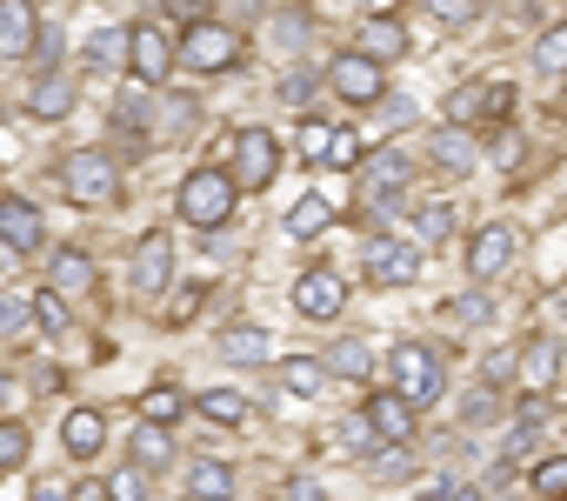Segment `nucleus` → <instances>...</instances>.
<instances>
[{"mask_svg": "<svg viewBox=\"0 0 567 501\" xmlns=\"http://www.w3.org/2000/svg\"><path fill=\"white\" fill-rule=\"evenodd\" d=\"M274 167H280L274 134H267V127H240V134H234V181H240V187H267Z\"/></svg>", "mask_w": 567, "mask_h": 501, "instance_id": "8", "label": "nucleus"}, {"mask_svg": "<svg viewBox=\"0 0 567 501\" xmlns=\"http://www.w3.org/2000/svg\"><path fill=\"white\" fill-rule=\"evenodd\" d=\"M21 461H28V428L0 421V468H21Z\"/></svg>", "mask_w": 567, "mask_h": 501, "instance_id": "36", "label": "nucleus"}, {"mask_svg": "<svg viewBox=\"0 0 567 501\" xmlns=\"http://www.w3.org/2000/svg\"><path fill=\"white\" fill-rule=\"evenodd\" d=\"M447 315H454V321H461V328H481V321H487V315H494V308H487V295H461V301H454V308H447Z\"/></svg>", "mask_w": 567, "mask_h": 501, "instance_id": "42", "label": "nucleus"}, {"mask_svg": "<svg viewBox=\"0 0 567 501\" xmlns=\"http://www.w3.org/2000/svg\"><path fill=\"white\" fill-rule=\"evenodd\" d=\"M328 368H334V375H368L374 355H368V341H341V348L328 355Z\"/></svg>", "mask_w": 567, "mask_h": 501, "instance_id": "34", "label": "nucleus"}, {"mask_svg": "<svg viewBox=\"0 0 567 501\" xmlns=\"http://www.w3.org/2000/svg\"><path fill=\"white\" fill-rule=\"evenodd\" d=\"M34 501H68V494H54V488H41V494H34Z\"/></svg>", "mask_w": 567, "mask_h": 501, "instance_id": "53", "label": "nucleus"}, {"mask_svg": "<svg viewBox=\"0 0 567 501\" xmlns=\"http://www.w3.org/2000/svg\"><path fill=\"white\" fill-rule=\"evenodd\" d=\"M200 415L220 421V428H234V421H247V395H240V388H207V395H200Z\"/></svg>", "mask_w": 567, "mask_h": 501, "instance_id": "26", "label": "nucleus"}, {"mask_svg": "<svg viewBox=\"0 0 567 501\" xmlns=\"http://www.w3.org/2000/svg\"><path fill=\"white\" fill-rule=\"evenodd\" d=\"M328 147H334V127L328 121H301V154L308 161H328Z\"/></svg>", "mask_w": 567, "mask_h": 501, "instance_id": "37", "label": "nucleus"}, {"mask_svg": "<svg viewBox=\"0 0 567 501\" xmlns=\"http://www.w3.org/2000/svg\"><path fill=\"white\" fill-rule=\"evenodd\" d=\"M374 474H381V481H401V474H408V448H394V441H388V448L374 454Z\"/></svg>", "mask_w": 567, "mask_h": 501, "instance_id": "45", "label": "nucleus"}, {"mask_svg": "<svg viewBox=\"0 0 567 501\" xmlns=\"http://www.w3.org/2000/svg\"><path fill=\"white\" fill-rule=\"evenodd\" d=\"M534 68H547V74H567V28H547V34L534 41Z\"/></svg>", "mask_w": 567, "mask_h": 501, "instance_id": "31", "label": "nucleus"}, {"mask_svg": "<svg viewBox=\"0 0 567 501\" xmlns=\"http://www.w3.org/2000/svg\"><path fill=\"white\" fill-rule=\"evenodd\" d=\"M34 321H41L48 335H61V328H68V308H61V295H54V288H48V295H34Z\"/></svg>", "mask_w": 567, "mask_h": 501, "instance_id": "41", "label": "nucleus"}, {"mask_svg": "<svg viewBox=\"0 0 567 501\" xmlns=\"http://www.w3.org/2000/svg\"><path fill=\"white\" fill-rule=\"evenodd\" d=\"M220 355L240 361V368H247V361H267V335H260V328H227V335H220Z\"/></svg>", "mask_w": 567, "mask_h": 501, "instance_id": "28", "label": "nucleus"}, {"mask_svg": "<svg viewBox=\"0 0 567 501\" xmlns=\"http://www.w3.org/2000/svg\"><path fill=\"white\" fill-rule=\"evenodd\" d=\"M174 61H181V41L167 34V28H134V54H127V68H134V81H147V88H161L167 74H174Z\"/></svg>", "mask_w": 567, "mask_h": 501, "instance_id": "5", "label": "nucleus"}, {"mask_svg": "<svg viewBox=\"0 0 567 501\" xmlns=\"http://www.w3.org/2000/svg\"><path fill=\"white\" fill-rule=\"evenodd\" d=\"M461 415H467V428H487V421H494V388H474Z\"/></svg>", "mask_w": 567, "mask_h": 501, "instance_id": "44", "label": "nucleus"}, {"mask_svg": "<svg viewBox=\"0 0 567 501\" xmlns=\"http://www.w3.org/2000/svg\"><path fill=\"white\" fill-rule=\"evenodd\" d=\"M328 88H334L341 101H354V108H374V101L388 94V81H381V68H374L368 54H334V61H328Z\"/></svg>", "mask_w": 567, "mask_h": 501, "instance_id": "6", "label": "nucleus"}, {"mask_svg": "<svg viewBox=\"0 0 567 501\" xmlns=\"http://www.w3.org/2000/svg\"><path fill=\"white\" fill-rule=\"evenodd\" d=\"M234 194H240V181L234 174H220V167H200V174H187L181 181V221L187 227H220L227 214H234Z\"/></svg>", "mask_w": 567, "mask_h": 501, "instance_id": "1", "label": "nucleus"}, {"mask_svg": "<svg viewBox=\"0 0 567 501\" xmlns=\"http://www.w3.org/2000/svg\"><path fill=\"white\" fill-rule=\"evenodd\" d=\"M0 241L21 247V255H41V241H48L41 207H34V201H21V194H8V201H0Z\"/></svg>", "mask_w": 567, "mask_h": 501, "instance_id": "13", "label": "nucleus"}, {"mask_svg": "<svg viewBox=\"0 0 567 501\" xmlns=\"http://www.w3.org/2000/svg\"><path fill=\"white\" fill-rule=\"evenodd\" d=\"M447 501H481V488H454V494H447Z\"/></svg>", "mask_w": 567, "mask_h": 501, "instance_id": "51", "label": "nucleus"}, {"mask_svg": "<svg viewBox=\"0 0 567 501\" xmlns=\"http://www.w3.org/2000/svg\"><path fill=\"white\" fill-rule=\"evenodd\" d=\"M0 268H8V262H0Z\"/></svg>", "mask_w": 567, "mask_h": 501, "instance_id": "55", "label": "nucleus"}, {"mask_svg": "<svg viewBox=\"0 0 567 501\" xmlns=\"http://www.w3.org/2000/svg\"><path fill=\"white\" fill-rule=\"evenodd\" d=\"M34 61H41V68H54V61H61V34H54V28H41V48H34Z\"/></svg>", "mask_w": 567, "mask_h": 501, "instance_id": "47", "label": "nucleus"}, {"mask_svg": "<svg viewBox=\"0 0 567 501\" xmlns=\"http://www.w3.org/2000/svg\"><path fill=\"white\" fill-rule=\"evenodd\" d=\"M427 161H434L441 174H474V161H481L474 127H441V134L427 141Z\"/></svg>", "mask_w": 567, "mask_h": 501, "instance_id": "18", "label": "nucleus"}, {"mask_svg": "<svg viewBox=\"0 0 567 501\" xmlns=\"http://www.w3.org/2000/svg\"><path fill=\"white\" fill-rule=\"evenodd\" d=\"M354 54H368V61L381 68V61L408 54V28H401L394 14H368V21H361V48H354Z\"/></svg>", "mask_w": 567, "mask_h": 501, "instance_id": "19", "label": "nucleus"}, {"mask_svg": "<svg viewBox=\"0 0 567 501\" xmlns=\"http://www.w3.org/2000/svg\"><path fill=\"white\" fill-rule=\"evenodd\" d=\"M28 114H34V121H61V114H74V81H68V74H48V81H34V94H28Z\"/></svg>", "mask_w": 567, "mask_h": 501, "instance_id": "20", "label": "nucleus"}, {"mask_svg": "<svg viewBox=\"0 0 567 501\" xmlns=\"http://www.w3.org/2000/svg\"><path fill=\"white\" fill-rule=\"evenodd\" d=\"M527 448H534V415H527V421L507 434V454H527Z\"/></svg>", "mask_w": 567, "mask_h": 501, "instance_id": "49", "label": "nucleus"}, {"mask_svg": "<svg viewBox=\"0 0 567 501\" xmlns=\"http://www.w3.org/2000/svg\"><path fill=\"white\" fill-rule=\"evenodd\" d=\"M321 381H328V368H321L315 355H301V361H280V388H288V395H321Z\"/></svg>", "mask_w": 567, "mask_h": 501, "instance_id": "27", "label": "nucleus"}, {"mask_svg": "<svg viewBox=\"0 0 567 501\" xmlns=\"http://www.w3.org/2000/svg\"><path fill=\"white\" fill-rule=\"evenodd\" d=\"M68 501H114V494H107V488H101V481H81V488H74V494H68Z\"/></svg>", "mask_w": 567, "mask_h": 501, "instance_id": "50", "label": "nucleus"}, {"mask_svg": "<svg viewBox=\"0 0 567 501\" xmlns=\"http://www.w3.org/2000/svg\"><path fill=\"white\" fill-rule=\"evenodd\" d=\"M507 262H514V227H507V221H487V227L467 241V275H474V282H494Z\"/></svg>", "mask_w": 567, "mask_h": 501, "instance_id": "10", "label": "nucleus"}, {"mask_svg": "<svg viewBox=\"0 0 567 501\" xmlns=\"http://www.w3.org/2000/svg\"><path fill=\"white\" fill-rule=\"evenodd\" d=\"M181 408H187V401H181V388H147V401H141V421L167 428V421H174Z\"/></svg>", "mask_w": 567, "mask_h": 501, "instance_id": "30", "label": "nucleus"}, {"mask_svg": "<svg viewBox=\"0 0 567 501\" xmlns=\"http://www.w3.org/2000/svg\"><path fill=\"white\" fill-rule=\"evenodd\" d=\"M41 48V14L28 0H0V54H34Z\"/></svg>", "mask_w": 567, "mask_h": 501, "instance_id": "15", "label": "nucleus"}, {"mask_svg": "<svg viewBox=\"0 0 567 501\" xmlns=\"http://www.w3.org/2000/svg\"><path fill=\"white\" fill-rule=\"evenodd\" d=\"M368 282H381V288H414V282H421V247H414V241H374V247H368Z\"/></svg>", "mask_w": 567, "mask_h": 501, "instance_id": "9", "label": "nucleus"}, {"mask_svg": "<svg viewBox=\"0 0 567 501\" xmlns=\"http://www.w3.org/2000/svg\"><path fill=\"white\" fill-rule=\"evenodd\" d=\"M408 174H414V154H408V147H381V154H368V167H361V194H368L374 207H394L401 187H408Z\"/></svg>", "mask_w": 567, "mask_h": 501, "instance_id": "7", "label": "nucleus"}, {"mask_svg": "<svg viewBox=\"0 0 567 501\" xmlns=\"http://www.w3.org/2000/svg\"><path fill=\"white\" fill-rule=\"evenodd\" d=\"M8 401H14V381H0V408H8Z\"/></svg>", "mask_w": 567, "mask_h": 501, "instance_id": "52", "label": "nucleus"}, {"mask_svg": "<svg viewBox=\"0 0 567 501\" xmlns=\"http://www.w3.org/2000/svg\"><path fill=\"white\" fill-rule=\"evenodd\" d=\"M487 108H494V88H461V94L447 101V127H461V121L474 127V121H481Z\"/></svg>", "mask_w": 567, "mask_h": 501, "instance_id": "29", "label": "nucleus"}, {"mask_svg": "<svg viewBox=\"0 0 567 501\" xmlns=\"http://www.w3.org/2000/svg\"><path fill=\"white\" fill-rule=\"evenodd\" d=\"M127 54H134V34H121V28L87 41V68H127Z\"/></svg>", "mask_w": 567, "mask_h": 501, "instance_id": "24", "label": "nucleus"}, {"mask_svg": "<svg viewBox=\"0 0 567 501\" xmlns=\"http://www.w3.org/2000/svg\"><path fill=\"white\" fill-rule=\"evenodd\" d=\"M295 308H301L308 321H334V315L348 308V282H341V275H328V268H315V275H301V282H295Z\"/></svg>", "mask_w": 567, "mask_h": 501, "instance_id": "11", "label": "nucleus"}, {"mask_svg": "<svg viewBox=\"0 0 567 501\" xmlns=\"http://www.w3.org/2000/svg\"><path fill=\"white\" fill-rule=\"evenodd\" d=\"M161 461H174V434L154 428V421H141L134 428V468H161Z\"/></svg>", "mask_w": 567, "mask_h": 501, "instance_id": "23", "label": "nucleus"}, {"mask_svg": "<svg viewBox=\"0 0 567 501\" xmlns=\"http://www.w3.org/2000/svg\"><path fill=\"white\" fill-rule=\"evenodd\" d=\"M427 501H447V494H427Z\"/></svg>", "mask_w": 567, "mask_h": 501, "instance_id": "54", "label": "nucleus"}, {"mask_svg": "<svg viewBox=\"0 0 567 501\" xmlns=\"http://www.w3.org/2000/svg\"><path fill=\"white\" fill-rule=\"evenodd\" d=\"M167 275H174V247H167V234H147L141 247H134V295H161L167 288Z\"/></svg>", "mask_w": 567, "mask_h": 501, "instance_id": "14", "label": "nucleus"}, {"mask_svg": "<svg viewBox=\"0 0 567 501\" xmlns=\"http://www.w3.org/2000/svg\"><path fill=\"white\" fill-rule=\"evenodd\" d=\"M48 282H54V295H94L101 268H94L87 247H61V255L48 262Z\"/></svg>", "mask_w": 567, "mask_h": 501, "instance_id": "17", "label": "nucleus"}, {"mask_svg": "<svg viewBox=\"0 0 567 501\" xmlns=\"http://www.w3.org/2000/svg\"><path fill=\"white\" fill-rule=\"evenodd\" d=\"M514 375H520V388H527V395H547V388H554V375H560V341H554V335L520 341V348H514Z\"/></svg>", "mask_w": 567, "mask_h": 501, "instance_id": "12", "label": "nucleus"}, {"mask_svg": "<svg viewBox=\"0 0 567 501\" xmlns=\"http://www.w3.org/2000/svg\"><path fill=\"white\" fill-rule=\"evenodd\" d=\"M187 494L194 501H227L234 494V468L227 461H194L187 468Z\"/></svg>", "mask_w": 567, "mask_h": 501, "instance_id": "22", "label": "nucleus"}, {"mask_svg": "<svg viewBox=\"0 0 567 501\" xmlns=\"http://www.w3.org/2000/svg\"><path fill=\"white\" fill-rule=\"evenodd\" d=\"M447 227H454V207L447 201H427L421 207V241H447Z\"/></svg>", "mask_w": 567, "mask_h": 501, "instance_id": "38", "label": "nucleus"}, {"mask_svg": "<svg viewBox=\"0 0 567 501\" xmlns=\"http://www.w3.org/2000/svg\"><path fill=\"white\" fill-rule=\"evenodd\" d=\"M315 88H321V74H301V68H295L288 81H280V101H288V108H308V101H315Z\"/></svg>", "mask_w": 567, "mask_h": 501, "instance_id": "40", "label": "nucleus"}, {"mask_svg": "<svg viewBox=\"0 0 567 501\" xmlns=\"http://www.w3.org/2000/svg\"><path fill=\"white\" fill-rule=\"evenodd\" d=\"M361 415L374 421V434H381V441H394V448H408V441H414V401H401L394 388H388V395H374Z\"/></svg>", "mask_w": 567, "mask_h": 501, "instance_id": "16", "label": "nucleus"}, {"mask_svg": "<svg viewBox=\"0 0 567 501\" xmlns=\"http://www.w3.org/2000/svg\"><path fill=\"white\" fill-rule=\"evenodd\" d=\"M427 14H434L441 28H467V21L481 14V0H427Z\"/></svg>", "mask_w": 567, "mask_h": 501, "instance_id": "35", "label": "nucleus"}, {"mask_svg": "<svg viewBox=\"0 0 567 501\" xmlns=\"http://www.w3.org/2000/svg\"><path fill=\"white\" fill-rule=\"evenodd\" d=\"M534 494L567 501V454H554V461H540V468H534Z\"/></svg>", "mask_w": 567, "mask_h": 501, "instance_id": "33", "label": "nucleus"}, {"mask_svg": "<svg viewBox=\"0 0 567 501\" xmlns=\"http://www.w3.org/2000/svg\"><path fill=\"white\" fill-rule=\"evenodd\" d=\"M348 441H354V448H374L381 434H374V421H368V415H354V421H348Z\"/></svg>", "mask_w": 567, "mask_h": 501, "instance_id": "48", "label": "nucleus"}, {"mask_svg": "<svg viewBox=\"0 0 567 501\" xmlns=\"http://www.w3.org/2000/svg\"><path fill=\"white\" fill-rule=\"evenodd\" d=\"M61 187H68L74 207H107V201L121 194V167H114L101 147H74L68 167H61Z\"/></svg>", "mask_w": 567, "mask_h": 501, "instance_id": "2", "label": "nucleus"}, {"mask_svg": "<svg viewBox=\"0 0 567 501\" xmlns=\"http://www.w3.org/2000/svg\"><path fill=\"white\" fill-rule=\"evenodd\" d=\"M388 375H394V395L414 401V408H427V401L441 395V355L421 348V341H401V348L388 355Z\"/></svg>", "mask_w": 567, "mask_h": 501, "instance_id": "4", "label": "nucleus"}, {"mask_svg": "<svg viewBox=\"0 0 567 501\" xmlns=\"http://www.w3.org/2000/svg\"><path fill=\"white\" fill-rule=\"evenodd\" d=\"M61 441H68V454H81V461H87V454H101L107 421H101L94 408H74V415H68V428H61Z\"/></svg>", "mask_w": 567, "mask_h": 501, "instance_id": "21", "label": "nucleus"}, {"mask_svg": "<svg viewBox=\"0 0 567 501\" xmlns=\"http://www.w3.org/2000/svg\"><path fill=\"white\" fill-rule=\"evenodd\" d=\"M280 501H328V494H321V481H308V474H295L288 488H280Z\"/></svg>", "mask_w": 567, "mask_h": 501, "instance_id": "46", "label": "nucleus"}, {"mask_svg": "<svg viewBox=\"0 0 567 501\" xmlns=\"http://www.w3.org/2000/svg\"><path fill=\"white\" fill-rule=\"evenodd\" d=\"M328 221H334V207H328L321 194H301V201L288 207V234H301V241H308V234H321Z\"/></svg>", "mask_w": 567, "mask_h": 501, "instance_id": "25", "label": "nucleus"}, {"mask_svg": "<svg viewBox=\"0 0 567 501\" xmlns=\"http://www.w3.org/2000/svg\"><path fill=\"white\" fill-rule=\"evenodd\" d=\"M107 494H114V501H141V494H147V474H141V468H121V474L107 481Z\"/></svg>", "mask_w": 567, "mask_h": 501, "instance_id": "43", "label": "nucleus"}, {"mask_svg": "<svg viewBox=\"0 0 567 501\" xmlns=\"http://www.w3.org/2000/svg\"><path fill=\"white\" fill-rule=\"evenodd\" d=\"M234 61H240V28H227V21H187V34H181V68L220 74V68H234Z\"/></svg>", "mask_w": 567, "mask_h": 501, "instance_id": "3", "label": "nucleus"}, {"mask_svg": "<svg viewBox=\"0 0 567 501\" xmlns=\"http://www.w3.org/2000/svg\"><path fill=\"white\" fill-rule=\"evenodd\" d=\"M34 321V301H21V295H0V335H21Z\"/></svg>", "mask_w": 567, "mask_h": 501, "instance_id": "39", "label": "nucleus"}, {"mask_svg": "<svg viewBox=\"0 0 567 501\" xmlns=\"http://www.w3.org/2000/svg\"><path fill=\"white\" fill-rule=\"evenodd\" d=\"M328 167H368V154H361V134L354 127H334V147H328Z\"/></svg>", "mask_w": 567, "mask_h": 501, "instance_id": "32", "label": "nucleus"}]
</instances>
